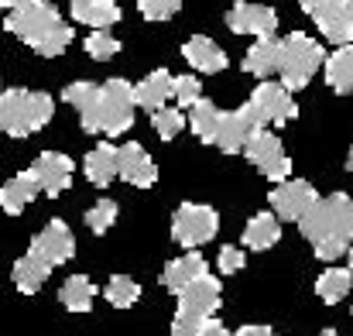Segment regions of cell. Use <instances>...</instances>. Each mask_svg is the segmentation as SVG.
<instances>
[{
  "instance_id": "6da1fadb",
  "label": "cell",
  "mask_w": 353,
  "mask_h": 336,
  "mask_svg": "<svg viewBox=\"0 0 353 336\" xmlns=\"http://www.w3.org/2000/svg\"><path fill=\"white\" fill-rule=\"evenodd\" d=\"M3 28H7L10 34H17L21 41H28V45H31L38 55H45V59L62 55V52L69 48V41H72V28L62 21L59 7H52V3H45V0L10 10L7 21H3Z\"/></svg>"
},
{
  "instance_id": "7a4b0ae2",
  "label": "cell",
  "mask_w": 353,
  "mask_h": 336,
  "mask_svg": "<svg viewBox=\"0 0 353 336\" xmlns=\"http://www.w3.org/2000/svg\"><path fill=\"white\" fill-rule=\"evenodd\" d=\"M55 113V103L48 93L34 90H3L0 93V130L10 137H28L41 130Z\"/></svg>"
},
{
  "instance_id": "3957f363",
  "label": "cell",
  "mask_w": 353,
  "mask_h": 336,
  "mask_svg": "<svg viewBox=\"0 0 353 336\" xmlns=\"http://www.w3.org/2000/svg\"><path fill=\"white\" fill-rule=\"evenodd\" d=\"M319 66H323V48L309 34L292 31L288 38L278 41V76L288 93L305 90L312 83V76L319 72Z\"/></svg>"
},
{
  "instance_id": "277c9868",
  "label": "cell",
  "mask_w": 353,
  "mask_h": 336,
  "mask_svg": "<svg viewBox=\"0 0 353 336\" xmlns=\"http://www.w3.org/2000/svg\"><path fill=\"white\" fill-rule=\"evenodd\" d=\"M134 123V93L127 79H107L100 86V103H97V134L117 137L127 134Z\"/></svg>"
},
{
  "instance_id": "5b68a950",
  "label": "cell",
  "mask_w": 353,
  "mask_h": 336,
  "mask_svg": "<svg viewBox=\"0 0 353 336\" xmlns=\"http://www.w3.org/2000/svg\"><path fill=\"white\" fill-rule=\"evenodd\" d=\"M220 230V213L203 203H182L172 217V240L182 247H199Z\"/></svg>"
},
{
  "instance_id": "8992f818",
  "label": "cell",
  "mask_w": 353,
  "mask_h": 336,
  "mask_svg": "<svg viewBox=\"0 0 353 336\" xmlns=\"http://www.w3.org/2000/svg\"><path fill=\"white\" fill-rule=\"evenodd\" d=\"M243 155H247V161H250L264 179H271V182L292 179V158L285 155L278 134H271V130H254V134L247 137V144H243Z\"/></svg>"
},
{
  "instance_id": "52a82bcc",
  "label": "cell",
  "mask_w": 353,
  "mask_h": 336,
  "mask_svg": "<svg viewBox=\"0 0 353 336\" xmlns=\"http://www.w3.org/2000/svg\"><path fill=\"white\" fill-rule=\"evenodd\" d=\"M247 113L254 117V123L264 130L268 123H288V120H295L299 117V107H295V100H292V93L281 86V83H261L254 93H250V100L243 103Z\"/></svg>"
},
{
  "instance_id": "ba28073f",
  "label": "cell",
  "mask_w": 353,
  "mask_h": 336,
  "mask_svg": "<svg viewBox=\"0 0 353 336\" xmlns=\"http://www.w3.org/2000/svg\"><path fill=\"white\" fill-rule=\"evenodd\" d=\"M302 10L319 24L326 41H333V45H350L353 41V21L343 0H302Z\"/></svg>"
},
{
  "instance_id": "9c48e42d",
  "label": "cell",
  "mask_w": 353,
  "mask_h": 336,
  "mask_svg": "<svg viewBox=\"0 0 353 336\" xmlns=\"http://www.w3.org/2000/svg\"><path fill=\"white\" fill-rule=\"evenodd\" d=\"M316 199H319V196H316V189H312L305 179H285V182H278V186L271 189V196H268L271 213H274L278 220H295V224H299V217H302Z\"/></svg>"
},
{
  "instance_id": "30bf717a",
  "label": "cell",
  "mask_w": 353,
  "mask_h": 336,
  "mask_svg": "<svg viewBox=\"0 0 353 336\" xmlns=\"http://www.w3.org/2000/svg\"><path fill=\"white\" fill-rule=\"evenodd\" d=\"M34 257H41L45 264H65L72 254H76V237H72V230L62 224V220H52V224L45 226L34 240H31V247H28Z\"/></svg>"
},
{
  "instance_id": "8fae6325",
  "label": "cell",
  "mask_w": 353,
  "mask_h": 336,
  "mask_svg": "<svg viewBox=\"0 0 353 336\" xmlns=\"http://www.w3.org/2000/svg\"><path fill=\"white\" fill-rule=\"evenodd\" d=\"M227 28L234 34H257V38H271L278 31V14L264 3H234L227 10Z\"/></svg>"
},
{
  "instance_id": "7c38bea8",
  "label": "cell",
  "mask_w": 353,
  "mask_h": 336,
  "mask_svg": "<svg viewBox=\"0 0 353 336\" xmlns=\"http://www.w3.org/2000/svg\"><path fill=\"white\" fill-rule=\"evenodd\" d=\"M220 299H223V288H220V281L206 271V275H199L196 281H189V285L179 292V309H182V313H192V316H199V319H210V316L220 309Z\"/></svg>"
},
{
  "instance_id": "4fadbf2b",
  "label": "cell",
  "mask_w": 353,
  "mask_h": 336,
  "mask_svg": "<svg viewBox=\"0 0 353 336\" xmlns=\"http://www.w3.org/2000/svg\"><path fill=\"white\" fill-rule=\"evenodd\" d=\"M117 175L123 182L137 186V189H151L158 182V168L137 141H127V144L117 148Z\"/></svg>"
},
{
  "instance_id": "5bb4252c",
  "label": "cell",
  "mask_w": 353,
  "mask_h": 336,
  "mask_svg": "<svg viewBox=\"0 0 353 336\" xmlns=\"http://www.w3.org/2000/svg\"><path fill=\"white\" fill-rule=\"evenodd\" d=\"M31 175L38 179L41 192L55 199V196H62V192L69 189V182H72V161H69L65 155H59V151H41L38 161L31 165Z\"/></svg>"
},
{
  "instance_id": "9a60e30c",
  "label": "cell",
  "mask_w": 353,
  "mask_h": 336,
  "mask_svg": "<svg viewBox=\"0 0 353 336\" xmlns=\"http://www.w3.org/2000/svg\"><path fill=\"white\" fill-rule=\"evenodd\" d=\"M254 130H261V127L254 123V117L247 113V107H240V110H227V113L220 110V123H216L213 144H216L220 151L234 155V151H243V144H247V137H250Z\"/></svg>"
},
{
  "instance_id": "2e32d148",
  "label": "cell",
  "mask_w": 353,
  "mask_h": 336,
  "mask_svg": "<svg viewBox=\"0 0 353 336\" xmlns=\"http://www.w3.org/2000/svg\"><path fill=\"white\" fill-rule=\"evenodd\" d=\"M130 93H134V107H144L148 113L161 110L172 100V72L168 69H154L137 86H130Z\"/></svg>"
},
{
  "instance_id": "e0dca14e",
  "label": "cell",
  "mask_w": 353,
  "mask_h": 336,
  "mask_svg": "<svg viewBox=\"0 0 353 336\" xmlns=\"http://www.w3.org/2000/svg\"><path fill=\"white\" fill-rule=\"evenodd\" d=\"M182 55H185V62H189L196 72H223V69H227V52H223L213 38H206V34L189 38V41L182 45Z\"/></svg>"
},
{
  "instance_id": "ac0fdd59",
  "label": "cell",
  "mask_w": 353,
  "mask_h": 336,
  "mask_svg": "<svg viewBox=\"0 0 353 336\" xmlns=\"http://www.w3.org/2000/svg\"><path fill=\"white\" fill-rule=\"evenodd\" d=\"M38 192H41V186H38V179H34L31 168H28V172H21V175H14V179H7V182L0 186V210L10 213V217H17Z\"/></svg>"
},
{
  "instance_id": "d6986e66",
  "label": "cell",
  "mask_w": 353,
  "mask_h": 336,
  "mask_svg": "<svg viewBox=\"0 0 353 336\" xmlns=\"http://www.w3.org/2000/svg\"><path fill=\"white\" fill-rule=\"evenodd\" d=\"M72 21L90 24L93 31H107L120 21L117 0H72Z\"/></svg>"
},
{
  "instance_id": "ffe728a7",
  "label": "cell",
  "mask_w": 353,
  "mask_h": 336,
  "mask_svg": "<svg viewBox=\"0 0 353 336\" xmlns=\"http://www.w3.org/2000/svg\"><path fill=\"white\" fill-rule=\"evenodd\" d=\"M199 275H206V261L192 250V254H182V257H175V261H168L165 264V271H161V285L168 288V292H182L189 281H196Z\"/></svg>"
},
{
  "instance_id": "44dd1931",
  "label": "cell",
  "mask_w": 353,
  "mask_h": 336,
  "mask_svg": "<svg viewBox=\"0 0 353 336\" xmlns=\"http://www.w3.org/2000/svg\"><path fill=\"white\" fill-rule=\"evenodd\" d=\"M83 172H86V179L93 182V186H110L114 179H117V148L114 144H100V148H93L90 155H86V161H83Z\"/></svg>"
},
{
  "instance_id": "7402d4cb",
  "label": "cell",
  "mask_w": 353,
  "mask_h": 336,
  "mask_svg": "<svg viewBox=\"0 0 353 336\" xmlns=\"http://www.w3.org/2000/svg\"><path fill=\"white\" fill-rule=\"evenodd\" d=\"M65 103H72L79 110V120L90 134H97V103H100V86L97 83H72L65 86Z\"/></svg>"
},
{
  "instance_id": "603a6c76",
  "label": "cell",
  "mask_w": 353,
  "mask_h": 336,
  "mask_svg": "<svg viewBox=\"0 0 353 336\" xmlns=\"http://www.w3.org/2000/svg\"><path fill=\"white\" fill-rule=\"evenodd\" d=\"M278 240H281V224H278L274 213H257V217H250L247 226H243V244H247L250 250H268V247H274Z\"/></svg>"
},
{
  "instance_id": "cb8c5ba5",
  "label": "cell",
  "mask_w": 353,
  "mask_h": 336,
  "mask_svg": "<svg viewBox=\"0 0 353 336\" xmlns=\"http://www.w3.org/2000/svg\"><path fill=\"white\" fill-rule=\"evenodd\" d=\"M243 69L250 76H261V79L274 76L278 72V41L274 38H257L243 55Z\"/></svg>"
},
{
  "instance_id": "d4e9b609",
  "label": "cell",
  "mask_w": 353,
  "mask_h": 336,
  "mask_svg": "<svg viewBox=\"0 0 353 336\" xmlns=\"http://www.w3.org/2000/svg\"><path fill=\"white\" fill-rule=\"evenodd\" d=\"M48 275H52V264H45V261L34 257L31 250L14 264V285H17L24 295H34V292L48 281Z\"/></svg>"
},
{
  "instance_id": "484cf974",
  "label": "cell",
  "mask_w": 353,
  "mask_h": 336,
  "mask_svg": "<svg viewBox=\"0 0 353 336\" xmlns=\"http://www.w3.org/2000/svg\"><path fill=\"white\" fill-rule=\"evenodd\" d=\"M326 83L336 93H353V45H340L326 59Z\"/></svg>"
},
{
  "instance_id": "4316f807",
  "label": "cell",
  "mask_w": 353,
  "mask_h": 336,
  "mask_svg": "<svg viewBox=\"0 0 353 336\" xmlns=\"http://www.w3.org/2000/svg\"><path fill=\"white\" fill-rule=\"evenodd\" d=\"M59 299H62V306L69 313H90L93 309V299H97V288H93V281L86 275H72V278L62 281Z\"/></svg>"
},
{
  "instance_id": "83f0119b",
  "label": "cell",
  "mask_w": 353,
  "mask_h": 336,
  "mask_svg": "<svg viewBox=\"0 0 353 336\" xmlns=\"http://www.w3.org/2000/svg\"><path fill=\"white\" fill-rule=\"evenodd\" d=\"M323 206H326V217H330L333 237L343 240V244H350L353 240V199L350 196H343V192H336V196L323 199Z\"/></svg>"
},
{
  "instance_id": "f1b7e54d",
  "label": "cell",
  "mask_w": 353,
  "mask_h": 336,
  "mask_svg": "<svg viewBox=\"0 0 353 336\" xmlns=\"http://www.w3.org/2000/svg\"><path fill=\"white\" fill-rule=\"evenodd\" d=\"M353 288V275L350 268H326L316 281V295L326 302V306H336L340 299H347Z\"/></svg>"
},
{
  "instance_id": "f546056e",
  "label": "cell",
  "mask_w": 353,
  "mask_h": 336,
  "mask_svg": "<svg viewBox=\"0 0 353 336\" xmlns=\"http://www.w3.org/2000/svg\"><path fill=\"white\" fill-rule=\"evenodd\" d=\"M189 110H192L189 113V127H192V134H196L199 141L213 144V134H216V123H220V107H213L210 100H196Z\"/></svg>"
},
{
  "instance_id": "4dcf8cb0",
  "label": "cell",
  "mask_w": 353,
  "mask_h": 336,
  "mask_svg": "<svg viewBox=\"0 0 353 336\" xmlns=\"http://www.w3.org/2000/svg\"><path fill=\"white\" fill-rule=\"evenodd\" d=\"M103 295H107V302H110V306H117V309H130V306L141 299V285H137L134 278H127V275H114V278L107 281Z\"/></svg>"
},
{
  "instance_id": "1f68e13d",
  "label": "cell",
  "mask_w": 353,
  "mask_h": 336,
  "mask_svg": "<svg viewBox=\"0 0 353 336\" xmlns=\"http://www.w3.org/2000/svg\"><path fill=\"white\" fill-rule=\"evenodd\" d=\"M182 110H175V107H161V110L151 113V127L158 130V137L161 141H172L179 130H182Z\"/></svg>"
},
{
  "instance_id": "d6a6232c",
  "label": "cell",
  "mask_w": 353,
  "mask_h": 336,
  "mask_svg": "<svg viewBox=\"0 0 353 336\" xmlns=\"http://www.w3.org/2000/svg\"><path fill=\"white\" fill-rule=\"evenodd\" d=\"M86 52H90V59L107 62V59H114L120 52V41L110 34V31H93V34L86 38Z\"/></svg>"
},
{
  "instance_id": "836d02e7",
  "label": "cell",
  "mask_w": 353,
  "mask_h": 336,
  "mask_svg": "<svg viewBox=\"0 0 353 336\" xmlns=\"http://www.w3.org/2000/svg\"><path fill=\"white\" fill-rule=\"evenodd\" d=\"M114 224H117V203H114V199H100V203L86 213V226H90L93 233H107Z\"/></svg>"
},
{
  "instance_id": "e575fe53",
  "label": "cell",
  "mask_w": 353,
  "mask_h": 336,
  "mask_svg": "<svg viewBox=\"0 0 353 336\" xmlns=\"http://www.w3.org/2000/svg\"><path fill=\"white\" fill-rule=\"evenodd\" d=\"M172 97L182 107H192L196 100H203V86L196 76H172Z\"/></svg>"
},
{
  "instance_id": "d590c367",
  "label": "cell",
  "mask_w": 353,
  "mask_h": 336,
  "mask_svg": "<svg viewBox=\"0 0 353 336\" xmlns=\"http://www.w3.org/2000/svg\"><path fill=\"white\" fill-rule=\"evenodd\" d=\"M179 7L182 0H137V10L144 21H168Z\"/></svg>"
},
{
  "instance_id": "8d00e7d4",
  "label": "cell",
  "mask_w": 353,
  "mask_h": 336,
  "mask_svg": "<svg viewBox=\"0 0 353 336\" xmlns=\"http://www.w3.org/2000/svg\"><path fill=\"white\" fill-rule=\"evenodd\" d=\"M199 326H203V319L199 316H192V313H175V323H172V336H196L199 333Z\"/></svg>"
},
{
  "instance_id": "74e56055",
  "label": "cell",
  "mask_w": 353,
  "mask_h": 336,
  "mask_svg": "<svg viewBox=\"0 0 353 336\" xmlns=\"http://www.w3.org/2000/svg\"><path fill=\"white\" fill-rule=\"evenodd\" d=\"M240 268H243V250L234 247V244L223 247V250H220V271H223V275H236Z\"/></svg>"
},
{
  "instance_id": "f35d334b",
  "label": "cell",
  "mask_w": 353,
  "mask_h": 336,
  "mask_svg": "<svg viewBox=\"0 0 353 336\" xmlns=\"http://www.w3.org/2000/svg\"><path fill=\"white\" fill-rule=\"evenodd\" d=\"M343 254H347V244L343 240H323V244H316V257L319 261H336Z\"/></svg>"
},
{
  "instance_id": "ab89813d",
  "label": "cell",
  "mask_w": 353,
  "mask_h": 336,
  "mask_svg": "<svg viewBox=\"0 0 353 336\" xmlns=\"http://www.w3.org/2000/svg\"><path fill=\"white\" fill-rule=\"evenodd\" d=\"M196 336H234V333H230L220 319H213V316H210V319H203V326H199V333Z\"/></svg>"
},
{
  "instance_id": "60d3db41",
  "label": "cell",
  "mask_w": 353,
  "mask_h": 336,
  "mask_svg": "<svg viewBox=\"0 0 353 336\" xmlns=\"http://www.w3.org/2000/svg\"><path fill=\"white\" fill-rule=\"evenodd\" d=\"M234 336H278L271 326H257V323H250V326H240Z\"/></svg>"
},
{
  "instance_id": "b9f144b4",
  "label": "cell",
  "mask_w": 353,
  "mask_h": 336,
  "mask_svg": "<svg viewBox=\"0 0 353 336\" xmlns=\"http://www.w3.org/2000/svg\"><path fill=\"white\" fill-rule=\"evenodd\" d=\"M28 3H38V0H0V7H7V10H17V7H28Z\"/></svg>"
},
{
  "instance_id": "7bdbcfd3",
  "label": "cell",
  "mask_w": 353,
  "mask_h": 336,
  "mask_svg": "<svg viewBox=\"0 0 353 336\" xmlns=\"http://www.w3.org/2000/svg\"><path fill=\"white\" fill-rule=\"evenodd\" d=\"M319 336H340V333H336V330H323Z\"/></svg>"
},
{
  "instance_id": "ee69618b",
  "label": "cell",
  "mask_w": 353,
  "mask_h": 336,
  "mask_svg": "<svg viewBox=\"0 0 353 336\" xmlns=\"http://www.w3.org/2000/svg\"><path fill=\"white\" fill-rule=\"evenodd\" d=\"M347 3V10H350V21H353V0H343Z\"/></svg>"
},
{
  "instance_id": "f6af8a7d",
  "label": "cell",
  "mask_w": 353,
  "mask_h": 336,
  "mask_svg": "<svg viewBox=\"0 0 353 336\" xmlns=\"http://www.w3.org/2000/svg\"><path fill=\"white\" fill-rule=\"evenodd\" d=\"M347 168H350V175H353V151H350V158H347Z\"/></svg>"
},
{
  "instance_id": "bcb514c9",
  "label": "cell",
  "mask_w": 353,
  "mask_h": 336,
  "mask_svg": "<svg viewBox=\"0 0 353 336\" xmlns=\"http://www.w3.org/2000/svg\"><path fill=\"white\" fill-rule=\"evenodd\" d=\"M350 275H353V250H350Z\"/></svg>"
},
{
  "instance_id": "7dc6e473",
  "label": "cell",
  "mask_w": 353,
  "mask_h": 336,
  "mask_svg": "<svg viewBox=\"0 0 353 336\" xmlns=\"http://www.w3.org/2000/svg\"><path fill=\"white\" fill-rule=\"evenodd\" d=\"M0 93H3V86H0Z\"/></svg>"
}]
</instances>
